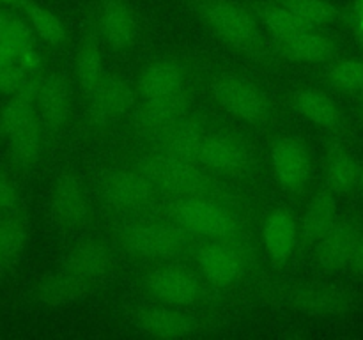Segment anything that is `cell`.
<instances>
[{
  "mask_svg": "<svg viewBox=\"0 0 363 340\" xmlns=\"http://www.w3.org/2000/svg\"><path fill=\"white\" fill-rule=\"evenodd\" d=\"M147 287L156 298L174 307H186L195 303L199 285L194 276L183 268H162L151 273Z\"/></svg>",
  "mask_w": 363,
  "mask_h": 340,
  "instance_id": "obj_7",
  "label": "cell"
},
{
  "mask_svg": "<svg viewBox=\"0 0 363 340\" xmlns=\"http://www.w3.org/2000/svg\"><path fill=\"white\" fill-rule=\"evenodd\" d=\"M108 271V257L99 246H85L74 254L71 262V273L82 282L101 278Z\"/></svg>",
  "mask_w": 363,
  "mask_h": 340,
  "instance_id": "obj_21",
  "label": "cell"
},
{
  "mask_svg": "<svg viewBox=\"0 0 363 340\" xmlns=\"http://www.w3.org/2000/svg\"><path fill=\"white\" fill-rule=\"evenodd\" d=\"M105 193L119 208H138L147 198V184L131 172H117L105 183Z\"/></svg>",
  "mask_w": 363,
  "mask_h": 340,
  "instance_id": "obj_15",
  "label": "cell"
},
{
  "mask_svg": "<svg viewBox=\"0 0 363 340\" xmlns=\"http://www.w3.org/2000/svg\"><path fill=\"white\" fill-rule=\"evenodd\" d=\"M358 179L357 163L346 152H337L328 163V183L333 190L347 191Z\"/></svg>",
  "mask_w": 363,
  "mask_h": 340,
  "instance_id": "obj_26",
  "label": "cell"
},
{
  "mask_svg": "<svg viewBox=\"0 0 363 340\" xmlns=\"http://www.w3.org/2000/svg\"><path fill=\"white\" fill-rule=\"evenodd\" d=\"M35 110L50 128H57L64 120L67 112V91L57 76L46 78L35 85L34 92Z\"/></svg>",
  "mask_w": 363,
  "mask_h": 340,
  "instance_id": "obj_13",
  "label": "cell"
},
{
  "mask_svg": "<svg viewBox=\"0 0 363 340\" xmlns=\"http://www.w3.org/2000/svg\"><path fill=\"white\" fill-rule=\"evenodd\" d=\"M357 34H358V38H360V41L363 42V7H362V11H360V18H358Z\"/></svg>",
  "mask_w": 363,
  "mask_h": 340,
  "instance_id": "obj_33",
  "label": "cell"
},
{
  "mask_svg": "<svg viewBox=\"0 0 363 340\" xmlns=\"http://www.w3.org/2000/svg\"><path fill=\"white\" fill-rule=\"evenodd\" d=\"M333 227V209L326 200H318L308 209L307 230L314 237H323Z\"/></svg>",
  "mask_w": 363,
  "mask_h": 340,
  "instance_id": "obj_30",
  "label": "cell"
},
{
  "mask_svg": "<svg viewBox=\"0 0 363 340\" xmlns=\"http://www.w3.org/2000/svg\"><path fill=\"white\" fill-rule=\"evenodd\" d=\"M273 169L280 183L289 190H298L311 176V156L296 138H282L272 151Z\"/></svg>",
  "mask_w": 363,
  "mask_h": 340,
  "instance_id": "obj_5",
  "label": "cell"
},
{
  "mask_svg": "<svg viewBox=\"0 0 363 340\" xmlns=\"http://www.w3.org/2000/svg\"><path fill=\"white\" fill-rule=\"evenodd\" d=\"M16 202V190L14 184L6 176H0V215L13 209Z\"/></svg>",
  "mask_w": 363,
  "mask_h": 340,
  "instance_id": "obj_31",
  "label": "cell"
},
{
  "mask_svg": "<svg viewBox=\"0 0 363 340\" xmlns=\"http://www.w3.org/2000/svg\"><path fill=\"white\" fill-rule=\"evenodd\" d=\"M98 25L103 39L116 48L130 45L137 32V21L126 0H103Z\"/></svg>",
  "mask_w": 363,
  "mask_h": 340,
  "instance_id": "obj_8",
  "label": "cell"
},
{
  "mask_svg": "<svg viewBox=\"0 0 363 340\" xmlns=\"http://www.w3.org/2000/svg\"><path fill=\"white\" fill-rule=\"evenodd\" d=\"M264 23L272 34H275L279 39H289L293 35L300 34V32L311 30L296 14L286 6L272 7V9L264 11Z\"/></svg>",
  "mask_w": 363,
  "mask_h": 340,
  "instance_id": "obj_24",
  "label": "cell"
},
{
  "mask_svg": "<svg viewBox=\"0 0 363 340\" xmlns=\"http://www.w3.org/2000/svg\"><path fill=\"white\" fill-rule=\"evenodd\" d=\"M53 212L59 222L67 225L82 220V216L85 215V202L77 184L66 181L57 188L53 197Z\"/></svg>",
  "mask_w": 363,
  "mask_h": 340,
  "instance_id": "obj_20",
  "label": "cell"
},
{
  "mask_svg": "<svg viewBox=\"0 0 363 340\" xmlns=\"http://www.w3.org/2000/svg\"><path fill=\"white\" fill-rule=\"evenodd\" d=\"M330 78L337 87L344 91H360L363 89V62L342 60L330 69Z\"/></svg>",
  "mask_w": 363,
  "mask_h": 340,
  "instance_id": "obj_29",
  "label": "cell"
},
{
  "mask_svg": "<svg viewBox=\"0 0 363 340\" xmlns=\"http://www.w3.org/2000/svg\"><path fill=\"white\" fill-rule=\"evenodd\" d=\"M34 92L35 84H32L25 91L13 94L14 98L7 103L0 119L4 135L16 158L21 162H32L41 151Z\"/></svg>",
  "mask_w": 363,
  "mask_h": 340,
  "instance_id": "obj_1",
  "label": "cell"
},
{
  "mask_svg": "<svg viewBox=\"0 0 363 340\" xmlns=\"http://www.w3.org/2000/svg\"><path fill=\"white\" fill-rule=\"evenodd\" d=\"M176 220L183 229L199 236L223 239L234 230V220L218 204L202 198H186L176 208Z\"/></svg>",
  "mask_w": 363,
  "mask_h": 340,
  "instance_id": "obj_2",
  "label": "cell"
},
{
  "mask_svg": "<svg viewBox=\"0 0 363 340\" xmlns=\"http://www.w3.org/2000/svg\"><path fill=\"white\" fill-rule=\"evenodd\" d=\"M202 275L213 283L227 285L241 273V255L227 243H211L197 255Z\"/></svg>",
  "mask_w": 363,
  "mask_h": 340,
  "instance_id": "obj_10",
  "label": "cell"
},
{
  "mask_svg": "<svg viewBox=\"0 0 363 340\" xmlns=\"http://www.w3.org/2000/svg\"><path fill=\"white\" fill-rule=\"evenodd\" d=\"M0 2H4V4H16V2H21V0H0Z\"/></svg>",
  "mask_w": 363,
  "mask_h": 340,
  "instance_id": "obj_34",
  "label": "cell"
},
{
  "mask_svg": "<svg viewBox=\"0 0 363 340\" xmlns=\"http://www.w3.org/2000/svg\"><path fill=\"white\" fill-rule=\"evenodd\" d=\"M78 74H80V81L87 92L94 91L105 80L101 55H99V50L94 45H85L80 50V55H78Z\"/></svg>",
  "mask_w": 363,
  "mask_h": 340,
  "instance_id": "obj_25",
  "label": "cell"
},
{
  "mask_svg": "<svg viewBox=\"0 0 363 340\" xmlns=\"http://www.w3.org/2000/svg\"><path fill=\"white\" fill-rule=\"evenodd\" d=\"M0 42L13 50L14 55L21 50L34 46V39L27 25L7 14H0Z\"/></svg>",
  "mask_w": 363,
  "mask_h": 340,
  "instance_id": "obj_27",
  "label": "cell"
},
{
  "mask_svg": "<svg viewBox=\"0 0 363 340\" xmlns=\"http://www.w3.org/2000/svg\"><path fill=\"white\" fill-rule=\"evenodd\" d=\"M195 159L215 170H238L247 162V154L240 144L225 137H201Z\"/></svg>",
  "mask_w": 363,
  "mask_h": 340,
  "instance_id": "obj_11",
  "label": "cell"
},
{
  "mask_svg": "<svg viewBox=\"0 0 363 340\" xmlns=\"http://www.w3.org/2000/svg\"><path fill=\"white\" fill-rule=\"evenodd\" d=\"M282 42L284 50L291 57H294L296 60H303V62H323L332 55V42L311 30L300 32L293 38L284 39Z\"/></svg>",
  "mask_w": 363,
  "mask_h": 340,
  "instance_id": "obj_17",
  "label": "cell"
},
{
  "mask_svg": "<svg viewBox=\"0 0 363 340\" xmlns=\"http://www.w3.org/2000/svg\"><path fill=\"white\" fill-rule=\"evenodd\" d=\"M25 243V230L18 220L0 218V262L9 261L21 250Z\"/></svg>",
  "mask_w": 363,
  "mask_h": 340,
  "instance_id": "obj_28",
  "label": "cell"
},
{
  "mask_svg": "<svg viewBox=\"0 0 363 340\" xmlns=\"http://www.w3.org/2000/svg\"><path fill=\"white\" fill-rule=\"evenodd\" d=\"M92 99V106H94V112L98 115H112L117 113L119 110L126 108L128 105V91L124 85L113 84V81L105 80L94 89V91L89 92Z\"/></svg>",
  "mask_w": 363,
  "mask_h": 340,
  "instance_id": "obj_22",
  "label": "cell"
},
{
  "mask_svg": "<svg viewBox=\"0 0 363 340\" xmlns=\"http://www.w3.org/2000/svg\"><path fill=\"white\" fill-rule=\"evenodd\" d=\"M138 328L151 336H184L191 332L188 319L163 308H147L142 312L138 315Z\"/></svg>",
  "mask_w": 363,
  "mask_h": 340,
  "instance_id": "obj_16",
  "label": "cell"
},
{
  "mask_svg": "<svg viewBox=\"0 0 363 340\" xmlns=\"http://www.w3.org/2000/svg\"><path fill=\"white\" fill-rule=\"evenodd\" d=\"M350 266H351V268L360 269V271H363V237H357V241H354Z\"/></svg>",
  "mask_w": 363,
  "mask_h": 340,
  "instance_id": "obj_32",
  "label": "cell"
},
{
  "mask_svg": "<svg viewBox=\"0 0 363 340\" xmlns=\"http://www.w3.org/2000/svg\"><path fill=\"white\" fill-rule=\"evenodd\" d=\"M184 76L179 64L172 60H156L142 76V94L152 101H169V99H177L183 89Z\"/></svg>",
  "mask_w": 363,
  "mask_h": 340,
  "instance_id": "obj_9",
  "label": "cell"
},
{
  "mask_svg": "<svg viewBox=\"0 0 363 340\" xmlns=\"http://www.w3.org/2000/svg\"><path fill=\"white\" fill-rule=\"evenodd\" d=\"M284 6L293 11L308 28L321 27L337 18V11L325 0H286Z\"/></svg>",
  "mask_w": 363,
  "mask_h": 340,
  "instance_id": "obj_23",
  "label": "cell"
},
{
  "mask_svg": "<svg viewBox=\"0 0 363 340\" xmlns=\"http://www.w3.org/2000/svg\"><path fill=\"white\" fill-rule=\"evenodd\" d=\"M124 243L144 259H169L179 250V237L170 229L155 223H137L124 230Z\"/></svg>",
  "mask_w": 363,
  "mask_h": 340,
  "instance_id": "obj_4",
  "label": "cell"
},
{
  "mask_svg": "<svg viewBox=\"0 0 363 340\" xmlns=\"http://www.w3.org/2000/svg\"><path fill=\"white\" fill-rule=\"evenodd\" d=\"M21 4H23V9L27 13L32 28L38 32L39 38L43 41L50 42V45H59L64 39V35H66L62 21L52 11L45 9V7L38 6V4L30 2V0H21Z\"/></svg>",
  "mask_w": 363,
  "mask_h": 340,
  "instance_id": "obj_19",
  "label": "cell"
},
{
  "mask_svg": "<svg viewBox=\"0 0 363 340\" xmlns=\"http://www.w3.org/2000/svg\"><path fill=\"white\" fill-rule=\"evenodd\" d=\"M294 106L301 115L326 130H332L339 124V110L335 103L321 91H300L294 96Z\"/></svg>",
  "mask_w": 363,
  "mask_h": 340,
  "instance_id": "obj_14",
  "label": "cell"
},
{
  "mask_svg": "<svg viewBox=\"0 0 363 340\" xmlns=\"http://www.w3.org/2000/svg\"><path fill=\"white\" fill-rule=\"evenodd\" d=\"M264 246L269 257L282 262L293 254L296 246V223L286 211L269 215L264 225Z\"/></svg>",
  "mask_w": 363,
  "mask_h": 340,
  "instance_id": "obj_12",
  "label": "cell"
},
{
  "mask_svg": "<svg viewBox=\"0 0 363 340\" xmlns=\"http://www.w3.org/2000/svg\"><path fill=\"white\" fill-rule=\"evenodd\" d=\"M206 20L220 35L240 48L257 45V27L252 14L243 6L227 0H215L204 7Z\"/></svg>",
  "mask_w": 363,
  "mask_h": 340,
  "instance_id": "obj_3",
  "label": "cell"
},
{
  "mask_svg": "<svg viewBox=\"0 0 363 340\" xmlns=\"http://www.w3.org/2000/svg\"><path fill=\"white\" fill-rule=\"evenodd\" d=\"M158 176L172 190H195L199 186V174L191 166L190 159L169 154L158 165Z\"/></svg>",
  "mask_w": 363,
  "mask_h": 340,
  "instance_id": "obj_18",
  "label": "cell"
},
{
  "mask_svg": "<svg viewBox=\"0 0 363 340\" xmlns=\"http://www.w3.org/2000/svg\"><path fill=\"white\" fill-rule=\"evenodd\" d=\"M216 98L234 115L245 120H261L266 113L264 96L252 84L238 78H227L215 85Z\"/></svg>",
  "mask_w": 363,
  "mask_h": 340,
  "instance_id": "obj_6",
  "label": "cell"
}]
</instances>
